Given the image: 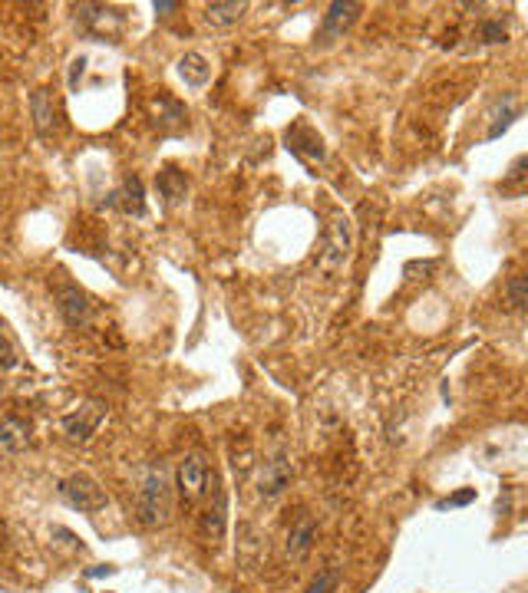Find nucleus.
<instances>
[{
  "instance_id": "obj_15",
  "label": "nucleus",
  "mask_w": 528,
  "mask_h": 593,
  "mask_svg": "<svg viewBox=\"0 0 528 593\" xmlns=\"http://www.w3.org/2000/svg\"><path fill=\"white\" fill-rule=\"evenodd\" d=\"M179 73L189 86H205L211 76L209 63H205V57H199V53H185V57L179 59Z\"/></svg>"
},
{
  "instance_id": "obj_17",
  "label": "nucleus",
  "mask_w": 528,
  "mask_h": 593,
  "mask_svg": "<svg viewBox=\"0 0 528 593\" xmlns=\"http://www.w3.org/2000/svg\"><path fill=\"white\" fill-rule=\"evenodd\" d=\"M506 304L515 306V310H528V270L508 277L506 284Z\"/></svg>"
},
{
  "instance_id": "obj_25",
  "label": "nucleus",
  "mask_w": 528,
  "mask_h": 593,
  "mask_svg": "<svg viewBox=\"0 0 528 593\" xmlns=\"http://www.w3.org/2000/svg\"><path fill=\"white\" fill-rule=\"evenodd\" d=\"M179 4L175 0H162V4H156V13H169V10H175Z\"/></svg>"
},
{
  "instance_id": "obj_12",
  "label": "nucleus",
  "mask_w": 528,
  "mask_h": 593,
  "mask_svg": "<svg viewBox=\"0 0 528 593\" xmlns=\"http://www.w3.org/2000/svg\"><path fill=\"white\" fill-rule=\"evenodd\" d=\"M31 112H33V126L40 136H50L57 128V106H53L50 89H37L31 96Z\"/></svg>"
},
{
  "instance_id": "obj_8",
  "label": "nucleus",
  "mask_w": 528,
  "mask_h": 593,
  "mask_svg": "<svg viewBox=\"0 0 528 593\" xmlns=\"http://www.w3.org/2000/svg\"><path fill=\"white\" fill-rule=\"evenodd\" d=\"M57 306H60L63 320H67L70 326H76V330L90 323L93 306L80 287H60V290H57Z\"/></svg>"
},
{
  "instance_id": "obj_1",
  "label": "nucleus",
  "mask_w": 528,
  "mask_h": 593,
  "mask_svg": "<svg viewBox=\"0 0 528 593\" xmlns=\"http://www.w3.org/2000/svg\"><path fill=\"white\" fill-rule=\"evenodd\" d=\"M350 251H353V225L344 211H330L327 227H324V241H320V254H318V270L320 274H340L350 261Z\"/></svg>"
},
{
  "instance_id": "obj_3",
  "label": "nucleus",
  "mask_w": 528,
  "mask_h": 593,
  "mask_svg": "<svg viewBox=\"0 0 528 593\" xmlns=\"http://www.w3.org/2000/svg\"><path fill=\"white\" fill-rule=\"evenodd\" d=\"M60 494H63V501L70 504V508H76V511H83V514H96V511H103V508L110 504L106 491L93 482L90 474H70V478L60 484Z\"/></svg>"
},
{
  "instance_id": "obj_21",
  "label": "nucleus",
  "mask_w": 528,
  "mask_h": 593,
  "mask_svg": "<svg viewBox=\"0 0 528 593\" xmlns=\"http://www.w3.org/2000/svg\"><path fill=\"white\" fill-rule=\"evenodd\" d=\"M512 119H515V99L506 96V102H502V112L496 116V122H492V128H488V138H498L502 132H506L508 126H512Z\"/></svg>"
},
{
  "instance_id": "obj_9",
  "label": "nucleus",
  "mask_w": 528,
  "mask_h": 593,
  "mask_svg": "<svg viewBox=\"0 0 528 593\" xmlns=\"http://www.w3.org/2000/svg\"><path fill=\"white\" fill-rule=\"evenodd\" d=\"M314 541H318V521L308 511H300L288 531V557L291 561H304L310 547H314Z\"/></svg>"
},
{
  "instance_id": "obj_24",
  "label": "nucleus",
  "mask_w": 528,
  "mask_h": 593,
  "mask_svg": "<svg viewBox=\"0 0 528 593\" xmlns=\"http://www.w3.org/2000/svg\"><path fill=\"white\" fill-rule=\"evenodd\" d=\"M0 366H4V369L17 366V356H13V350L7 346V340H4V336H0Z\"/></svg>"
},
{
  "instance_id": "obj_11",
  "label": "nucleus",
  "mask_w": 528,
  "mask_h": 593,
  "mask_svg": "<svg viewBox=\"0 0 528 593\" xmlns=\"http://www.w3.org/2000/svg\"><path fill=\"white\" fill-rule=\"evenodd\" d=\"M225 511H228V508H225V491L215 488V504L205 508V514H201V521H199L201 537H205L209 544H219L221 537H225V521H228Z\"/></svg>"
},
{
  "instance_id": "obj_20",
  "label": "nucleus",
  "mask_w": 528,
  "mask_h": 593,
  "mask_svg": "<svg viewBox=\"0 0 528 593\" xmlns=\"http://www.w3.org/2000/svg\"><path fill=\"white\" fill-rule=\"evenodd\" d=\"M337 587H340V571L337 567H327V571H320L310 580V587L304 593H337Z\"/></svg>"
},
{
  "instance_id": "obj_14",
  "label": "nucleus",
  "mask_w": 528,
  "mask_h": 593,
  "mask_svg": "<svg viewBox=\"0 0 528 593\" xmlns=\"http://www.w3.org/2000/svg\"><path fill=\"white\" fill-rule=\"evenodd\" d=\"M245 10H248V4H238V0H225V4H209V7H205V23H209V27H215V30L235 27Z\"/></svg>"
},
{
  "instance_id": "obj_6",
  "label": "nucleus",
  "mask_w": 528,
  "mask_h": 593,
  "mask_svg": "<svg viewBox=\"0 0 528 593\" xmlns=\"http://www.w3.org/2000/svg\"><path fill=\"white\" fill-rule=\"evenodd\" d=\"M291 474H294V465H291V458L284 452H278L274 458H268L264 468H261V482H258L261 498H264V501L281 498L284 488L291 484Z\"/></svg>"
},
{
  "instance_id": "obj_13",
  "label": "nucleus",
  "mask_w": 528,
  "mask_h": 593,
  "mask_svg": "<svg viewBox=\"0 0 528 593\" xmlns=\"http://www.w3.org/2000/svg\"><path fill=\"white\" fill-rule=\"evenodd\" d=\"M27 442H31V425L23 422V419H17V415H7L0 422V455L21 452Z\"/></svg>"
},
{
  "instance_id": "obj_19",
  "label": "nucleus",
  "mask_w": 528,
  "mask_h": 593,
  "mask_svg": "<svg viewBox=\"0 0 528 593\" xmlns=\"http://www.w3.org/2000/svg\"><path fill=\"white\" fill-rule=\"evenodd\" d=\"M502 188L512 191V195H525L528 191V158H518L515 165L508 168V175H506V181H502Z\"/></svg>"
},
{
  "instance_id": "obj_2",
  "label": "nucleus",
  "mask_w": 528,
  "mask_h": 593,
  "mask_svg": "<svg viewBox=\"0 0 528 593\" xmlns=\"http://www.w3.org/2000/svg\"><path fill=\"white\" fill-rule=\"evenodd\" d=\"M136 508H139L142 527H162V524L169 521L172 494H169V478H166V468H162V465H152L149 472H146Z\"/></svg>"
},
{
  "instance_id": "obj_18",
  "label": "nucleus",
  "mask_w": 528,
  "mask_h": 593,
  "mask_svg": "<svg viewBox=\"0 0 528 593\" xmlns=\"http://www.w3.org/2000/svg\"><path fill=\"white\" fill-rule=\"evenodd\" d=\"M122 208L130 211V215H142L146 211V201H142V178H126V185H122Z\"/></svg>"
},
{
  "instance_id": "obj_23",
  "label": "nucleus",
  "mask_w": 528,
  "mask_h": 593,
  "mask_svg": "<svg viewBox=\"0 0 528 593\" xmlns=\"http://www.w3.org/2000/svg\"><path fill=\"white\" fill-rule=\"evenodd\" d=\"M476 501V488H466V491L452 494V498H446V501H439L436 508H462V504Z\"/></svg>"
},
{
  "instance_id": "obj_4",
  "label": "nucleus",
  "mask_w": 528,
  "mask_h": 593,
  "mask_svg": "<svg viewBox=\"0 0 528 593\" xmlns=\"http://www.w3.org/2000/svg\"><path fill=\"white\" fill-rule=\"evenodd\" d=\"M209 482H211V472H209V462L201 458V455H185L179 465V472H175V484H179V494L185 504H199L209 491Z\"/></svg>"
},
{
  "instance_id": "obj_7",
  "label": "nucleus",
  "mask_w": 528,
  "mask_h": 593,
  "mask_svg": "<svg viewBox=\"0 0 528 593\" xmlns=\"http://www.w3.org/2000/svg\"><path fill=\"white\" fill-rule=\"evenodd\" d=\"M288 148L294 155L308 158V162H324L327 148H324V138L318 136V128L308 126V122H294L288 128Z\"/></svg>"
},
{
  "instance_id": "obj_22",
  "label": "nucleus",
  "mask_w": 528,
  "mask_h": 593,
  "mask_svg": "<svg viewBox=\"0 0 528 593\" xmlns=\"http://www.w3.org/2000/svg\"><path fill=\"white\" fill-rule=\"evenodd\" d=\"M479 40H482V43H506V27H502L498 20H486V23L479 27Z\"/></svg>"
},
{
  "instance_id": "obj_5",
  "label": "nucleus",
  "mask_w": 528,
  "mask_h": 593,
  "mask_svg": "<svg viewBox=\"0 0 528 593\" xmlns=\"http://www.w3.org/2000/svg\"><path fill=\"white\" fill-rule=\"evenodd\" d=\"M103 419H106V405L103 403H83L76 412L63 415V432H67V438H73V442H90L93 435H96V429L103 425Z\"/></svg>"
},
{
  "instance_id": "obj_16",
  "label": "nucleus",
  "mask_w": 528,
  "mask_h": 593,
  "mask_svg": "<svg viewBox=\"0 0 528 593\" xmlns=\"http://www.w3.org/2000/svg\"><path fill=\"white\" fill-rule=\"evenodd\" d=\"M159 191H162V198H169V205H175V201H182L185 191H189V178L182 175L179 168H162Z\"/></svg>"
},
{
  "instance_id": "obj_10",
  "label": "nucleus",
  "mask_w": 528,
  "mask_h": 593,
  "mask_svg": "<svg viewBox=\"0 0 528 593\" xmlns=\"http://www.w3.org/2000/svg\"><path fill=\"white\" fill-rule=\"evenodd\" d=\"M360 4H353V0H337V4H330L327 13H324V37H344L353 23H357L360 17Z\"/></svg>"
}]
</instances>
